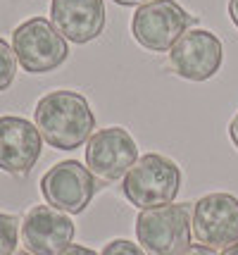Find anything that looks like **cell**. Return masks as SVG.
Masks as SVG:
<instances>
[{"label": "cell", "instance_id": "1", "mask_svg": "<svg viewBox=\"0 0 238 255\" xmlns=\"http://www.w3.org/2000/svg\"><path fill=\"white\" fill-rule=\"evenodd\" d=\"M36 127L48 145L77 150L88 143L95 129V115L88 100L77 91H50L36 103Z\"/></svg>", "mask_w": 238, "mask_h": 255}, {"label": "cell", "instance_id": "2", "mask_svg": "<svg viewBox=\"0 0 238 255\" xmlns=\"http://www.w3.org/2000/svg\"><path fill=\"white\" fill-rule=\"evenodd\" d=\"M136 236L148 255H181L191 246L193 203H167L138 215Z\"/></svg>", "mask_w": 238, "mask_h": 255}, {"label": "cell", "instance_id": "3", "mask_svg": "<svg viewBox=\"0 0 238 255\" xmlns=\"http://www.w3.org/2000/svg\"><path fill=\"white\" fill-rule=\"evenodd\" d=\"M179 189H181L179 165L158 153L141 155L122 181V191L129 198V203L141 210L171 203L176 198Z\"/></svg>", "mask_w": 238, "mask_h": 255}, {"label": "cell", "instance_id": "4", "mask_svg": "<svg viewBox=\"0 0 238 255\" xmlns=\"http://www.w3.org/2000/svg\"><path fill=\"white\" fill-rule=\"evenodd\" d=\"M193 24H198V17L188 14L176 0H150L136 10L131 33L150 53H167Z\"/></svg>", "mask_w": 238, "mask_h": 255}, {"label": "cell", "instance_id": "5", "mask_svg": "<svg viewBox=\"0 0 238 255\" xmlns=\"http://www.w3.org/2000/svg\"><path fill=\"white\" fill-rule=\"evenodd\" d=\"M12 50L29 74L53 72L69 57L67 38L46 17H31L12 31Z\"/></svg>", "mask_w": 238, "mask_h": 255}, {"label": "cell", "instance_id": "6", "mask_svg": "<svg viewBox=\"0 0 238 255\" xmlns=\"http://www.w3.org/2000/svg\"><path fill=\"white\" fill-rule=\"evenodd\" d=\"M98 191V177L77 160H62L41 179V193L48 205L69 215H81Z\"/></svg>", "mask_w": 238, "mask_h": 255}, {"label": "cell", "instance_id": "7", "mask_svg": "<svg viewBox=\"0 0 238 255\" xmlns=\"http://www.w3.org/2000/svg\"><path fill=\"white\" fill-rule=\"evenodd\" d=\"M193 234L207 248L227 251L238 244V198L210 193L193 205Z\"/></svg>", "mask_w": 238, "mask_h": 255}, {"label": "cell", "instance_id": "8", "mask_svg": "<svg viewBox=\"0 0 238 255\" xmlns=\"http://www.w3.org/2000/svg\"><path fill=\"white\" fill-rule=\"evenodd\" d=\"M138 160L134 136L122 127H107L93 133L86 143V167L102 181H117Z\"/></svg>", "mask_w": 238, "mask_h": 255}, {"label": "cell", "instance_id": "9", "mask_svg": "<svg viewBox=\"0 0 238 255\" xmlns=\"http://www.w3.org/2000/svg\"><path fill=\"white\" fill-rule=\"evenodd\" d=\"M222 41L207 29H191L169 50V65L188 81H207L222 67Z\"/></svg>", "mask_w": 238, "mask_h": 255}, {"label": "cell", "instance_id": "10", "mask_svg": "<svg viewBox=\"0 0 238 255\" xmlns=\"http://www.w3.org/2000/svg\"><path fill=\"white\" fill-rule=\"evenodd\" d=\"M43 150V136L38 127L24 117L5 115L0 117V169L26 177L41 157Z\"/></svg>", "mask_w": 238, "mask_h": 255}, {"label": "cell", "instance_id": "11", "mask_svg": "<svg viewBox=\"0 0 238 255\" xmlns=\"http://www.w3.org/2000/svg\"><path fill=\"white\" fill-rule=\"evenodd\" d=\"M22 241L34 255H60L74 241V222L53 205H36L22 222Z\"/></svg>", "mask_w": 238, "mask_h": 255}, {"label": "cell", "instance_id": "12", "mask_svg": "<svg viewBox=\"0 0 238 255\" xmlns=\"http://www.w3.org/2000/svg\"><path fill=\"white\" fill-rule=\"evenodd\" d=\"M50 22L72 43H91L105 29L102 0H53Z\"/></svg>", "mask_w": 238, "mask_h": 255}, {"label": "cell", "instance_id": "13", "mask_svg": "<svg viewBox=\"0 0 238 255\" xmlns=\"http://www.w3.org/2000/svg\"><path fill=\"white\" fill-rule=\"evenodd\" d=\"M19 239V220L14 215L0 212V255H12Z\"/></svg>", "mask_w": 238, "mask_h": 255}, {"label": "cell", "instance_id": "14", "mask_svg": "<svg viewBox=\"0 0 238 255\" xmlns=\"http://www.w3.org/2000/svg\"><path fill=\"white\" fill-rule=\"evenodd\" d=\"M17 74V55L7 41L0 38V91H7Z\"/></svg>", "mask_w": 238, "mask_h": 255}, {"label": "cell", "instance_id": "15", "mask_svg": "<svg viewBox=\"0 0 238 255\" xmlns=\"http://www.w3.org/2000/svg\"><path fill=\"white\" fill-rule=\"evenodd\" d=\"M100 255H146V251L138 244H131L126 239H114L110 244L102 248Z\"/></svg>", "mask_w": 238, "mask_h": 255}, {"label": "cell", "instance_id": "16", "mask_svg": "<svg viewBox=\"0 0 238 255\" xmlns=\"http://www.w3.org/2000/svg\"><path fill=\"white\" fill-rule=\"evenodd\" d=\"M181 255H217L215 248H207V246H188Z\"/></svg>", "mask_w": 238, "mask_h": 255}, {"label": "cell", "instance_id": "17", "mask_svg": "<svg viewBox=\"0 0 238 255\" xmlns=\"http://www.w3.org/2000/svg\"><path fill=\"white\" fill-rule=\"evenodd\" d=\"M60 255H98V253L91 251V248H86V246H69Z\"/></svg>", "mask_w": 238, "mask_h": 255}, {"label": "cell", "instance_id": "18", "mask_svg": "<svg viewBox=\"0 0 238 255\" xmlns=\"http://www.w3.org/2000/svg\"><path fill=\"white\" fill-rule=\"evenodd\" d=\"M229 136H231L234 145L238 148V112H236V117L231 120V124H229Z\"/></svg>", "mask_w": 238, "mask_h": 255}, {"label": "cell", "instance_id": "19", "mask_svg": "<svg viewBox=\"0 0 238 255\" xmlns=\"http://www.w3.org/2000/svg\"><path fill=\"white\" fill-rule=\"evenodd\" d=\"M229 17L238 26V0H229Z\"/></svg>", "mask_w": 238, "mask_h": 255}, {"label": "cell", "instance_id": "20", "mask_svg": "<svg viewBox=\"0 0 238 255\" xmlns=\"http://www.w3.org/2000/svg\"><path fill=\"white\" fill-rule=\"evenodd\" d=\"M117 5H122V7H141V5H146L150 0H114Z\"/></svg>", "mask_w": 238, "mask_h": 255}, {"label": "cell", "instance_id": "21", "mask_svg": "<svg viewBox=\"0 0 238 255\" xmlns=\"http://www.w3.org/2000/svg\"><path fill=\"white\" fill-rule=\"evenodd\" d=\"M222 255H238V244H234V246H229L227 251H224V253Z\"/></svg>", "mask_w": 238, "mask_h": 255}, {"label": "cell", "instance_id": "22", "mask_svg": "<svg viewBox=\"0 0 238 255\" xmlns=\"http://www.w3.org/2000/svg\"><path fill=\"white\" fill-rule=\"evenodd\" d=\"M12 255H34V253H29V251H17V253H12Z\"/></svg>", "mask_w": 238, "mask_h": 255}]
</instances>
